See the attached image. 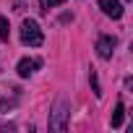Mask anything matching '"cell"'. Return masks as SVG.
Returning a JSON list of instances; mask_svg holds the SVG:
<instances>
[{
	"label": "cell",
	"instance_id": "5",
	"mask_svg": "<svg viewBox=\"0 0 133 133\" xmlns=\"http://www.w3.org/2000/svg\"><path fill=\"white\" fill-rule=\"evenodd\" d=\"M39 65H42V60H34V57H24V60H18V76L21 78H26V76H31L37 68H39Z\"/></svg>",
	"mask_w": 133,
	"mask_h": 133
},
{
	"label": "cell",
	"instance_id": "6",
	"mask_svg": "<svg viewBox=\"0 0 133 133\" xmlns=\"http://www.w3.org/2000/svg\"><path fill=\"white\" fill-rule=\"evenodd\" d=\"M123 117H125V107H123V102H117L115 104V112H112V128H120L123 125Z\"/></svg>",
	"mask_w": 133,
	"mask_h": 133
},
{
	"label": "cell",
	"instance_id": "9",
	"mask_svg": "<svg viewBox=\"0 0 133 133\" xmlns=\"http://www.w3.org/2000/svg\"><path fill=\"white\" fill-rule=\"evenodd\" d=\"M91 89H94V94L97 97H102V91H99V81H97V76L91 73Z\"/></svg>",
	"mask_w": 133,
	"mask_h": 133
},
{
	"label": "cell",
	"instance_id": "1",
	"mask_svg": "<svg viewBox=\"0 0 133 133\" xmlns=\"http://www.w3.org/2000/svg\"><path fill=\"white\" fill-rule=\"evenodd\" d=\"M21 42L29 44V47H39L44 42V34H42V29H39V24L34 18H24V24H21Z\"/></svg>",
	"mask_w": 133,
	"mask_h": 133
},
{
	"label": "cell",
	"instance_id": "2",
	"mask_svg": "<svg viewBox=\"0 0 133 133\" xmlns=\"http://www.w3.org/2000/svg\"><path fill=\"white\" fill-rule=\"evenodd\" d=\"M68 115H71V107H68V102H65V99H57L55 110L50 112V130H55V133H63V130H65V125H68Z\"/></svg>",
	"mask_w": 133,
	"mask_h": 133
},
{
	"label": "cell",
	"instance_id": "3",
	"mask_svg": "<svg viewBox=\"0 0 133 133\" xmlns=\"http://www.w3.org/2000/svg\"><path fill=\"white\" fill-rule=\"evenodd\" d=\"M115 44H117V39H115V37H110V34H102V37L97 39V55H99L102 60L112 57V52H115Z\"/></svg>",
	"mask_w": 133,
	"mask_h": 133
},
{
	"label": "cell",
	"instance_id": "8",
	"mask_svg": "<svg viewBox=\"0 0 133 133\" xmlns=\"http://www.w3.org/2000/svg\"><path fill=\"white\" fill-rule=\"evenodd\" d=\"M60 3H65V0H39V8L47 13L50 8H55V5H60Z\"/></svg>",
	"mask_w": 133,
	"mask_h": 133
},
{
	"label": "cell",
	"instance_id": "7",
	"mask_svg": "<svg viewBox=\"0 0 133 133\" xmlns=\"http://www.w3.org/2000/svg\"><path fill=\"white\" fill-rule=\"evenodd\" d=\"M0 39H3V42L11 39V24H8V18H3V16H0Z\"/></svg>",
	"mask_w": 133,
	"mask_h": 133
},
{
	"label": "cell",
	"instance_id": "4",
	"mask_svg": "<svg viewBox=\"0 0 133 133\" xmlns=\"http://www.w3.org/2000/svg\"><path fill=\"white\" fill-rule=\"evenodd\" d=\"M99 8H102V13L110 16V18H120V16H123L120 0H99Z\"/></svg>",
	"mask_w": 133,
	"mask_h": 133
}]
</instances>
